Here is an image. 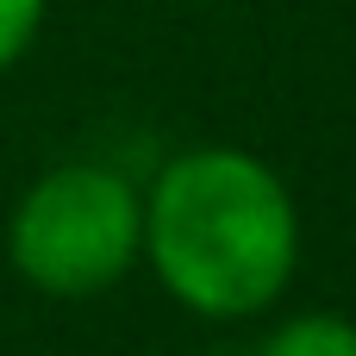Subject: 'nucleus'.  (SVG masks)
Instances as JSON below:
<instances>
[{
    "mask_svg": "<svg viewBox=\"0 0 356 356\" xmlns=\"http://www.w3.org/2000/svg\"><path fill=\"white\" fill-rule=\"evenodd\" d=\"M144 263L200 319H250L294 282L300 207L238 144H194L144 188Z\"/></svg>",
    "mask_w": 356,
    "mask_h": 356,
    "instance_id": "obj_1",
    "label": "nucleus"
},
{
    "mask_svg": "<svg viewBox=\"0 0 356 356\" xmlns=\"http://www.w3.org/2000/svg\"><path fill=\"white\" fill-rule=\"evenodd\" d=\"M6 257L38 294L94 300L144 263V194L106 163H56L19 194Z\"/></svg>",
    "mask_w": 356,
    "mask_h": 356,
    "instance_id": "obj_2",
    "label": "nucleus"
},
{
    "mask_svg": "<svg viewBox=\"0 0 356 356\" xmlns=\"http://www.w3.org/2000/svg\"><path fill=\"white\" fill-rule=\"evenodd\" d=\"M257 356H356V319L344 313H294L269 332Z\"/></svg>",
    "mask_w": 356,
    "mask_h": 356,
    "instance_id": "obj_3",
    "label": "nucleus"
},
{
    "mask_svg": "<svg viewBox=\"0 0 356 356\" xmlns=\"http://www.w3.org/2000/svg\"><path fill=\"white\" fill-rule=\"evenodd\" d=\"M38 25H44V0H0V75L31 50Z\"/></svg>",
    "mask_w": 356,
    "mask_h": 356,
    "instance_id": "obj_4",
    "label": "nucleus"
}]
</instances>
